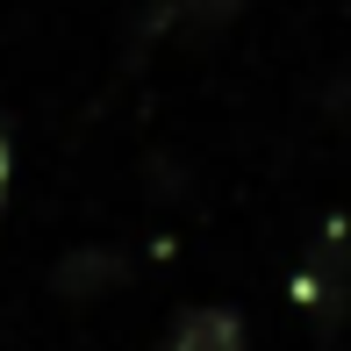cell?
I'll return each instance as SVG.
<instances>
[{
  "instance_id": "cell-1",
  "label": "cell",
  "mask_w": 351,
  "mask_h": 351,
  "mask_svg": "<svg viewBox=\"0 0 351 351\" xmlns=\"http://www.w3.org/2000/svg\"><path fill=\"white\" fill-rule=\"evenodd\" d=\"M344 287H351V230L344 222H330V237L315 244V258H308V280H301V301H323V308H337L344 301Z\"/></svg>"
},
{
  "instance_id": "cell-2",
  "label": "cell",
  "mask_w": 351,
  "mask_h": 351,
  "mask_svg": "<svg viewBox=\"0 0 351 351\" xmlns=\"http://www.w3.org/2000/svg\"><path fill=\"white\" fill-rule=\"evenodd\" d=\"M158 351H244V323L230 308H186Z\"/></svg>"
},
{
  "instance_id": "cell-3",
  "label": "cell",
  "mask_w": 351,
  "mask_h": 351,
  "mask_svg": "<svg viewBox=\"0 0 351 351\" xmlns=\"http://www.w3.org/2000/svg\"><path fill=\"white\" fill-rule=\"evenodd\" d=\"M0 208H8V130H0Z\"/></svg>"
}]
</instances>
